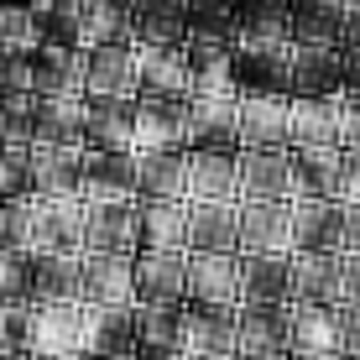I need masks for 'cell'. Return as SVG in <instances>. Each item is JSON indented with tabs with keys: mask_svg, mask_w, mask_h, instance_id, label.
Segmentation results:
<instances>
[{
	"mask_svg": "<svg viewBox=\"0 0 360 360\" xmlns=\"http://www.w3.org/2000/svg\"><path fill=\"white\" fill-rule=\"evenodd\" d=\"M27 355H84L89 350V303L84 297H47L21 314Z\"/></svg>",
	"mask_w": 360,
	"mask_h": 360,
	"instance_id": "obj_1",
	"label": "cell"
},
{
	"mask_svg": "<svg viewBox=\"0 0 360 360\" xmlns=\"http://www.w3.org/2000/svg\"><path fill=\"white\" fill-rule=\"evenodd\" d=\"M292 198H240V256H292Z\"/></svg>",
	"mask_w": 360,
	"mask_h": 360,
	"instance_id": "obj_2",
	"label": "cell"
},
{
	"mask_svg": "<svg viewBox=\"0 0 360 360\" xmlns=\"http://www.w3.org/2000/svg\"><path fill=\"white\" fill-rule=\"evenodd\" d=\"M136 209H141V198H89L84 256H136V251H141Z\"/></svg>",
	"mask_w": 360,
	"mask_h": 360,
	"instance_id": "obj_3",
	"label": "cell"
},
{
	"mask_svg": "<svg viewBox=\"0 0 360 360\" xmlns=\"http://www.w3.org/2000/svg\"><path fill=\"white\" fill-rule=\"evenodd\" d=\"M136 152H188V99L172 94L136 99Z\"/></svg>",
	"mask_w": 360,
	"mask_h": 360,
	"instance_id": "obj_4",
	"label": "cell"
},
{
	"mask_svg": "<svg viewBox=\"0 0 360 360\" xmlns=\"http://www.w3.org/2000/svg\"><path fill=\"white\" fill-rule=\"evenodd\" d=\"M235 105H240V94H188V152L240 157Z\"/></svg>",
	"mask_w": 360,
	"mask_h": 360,
	"instance_id": "obj_5",
	"label": "cell"
},
{
	"mask_svg": "<svg viewBox=\"0 0 360 360\" xmlns=\"http://www.w3.org/2000/svg\"><path fill=\"white\" fill-rule=\"evenodd\" d=\"M84 89H89V99H141L136 42L89 47V58H84Z\"/></svg>",
	"mask_w": 360,
	"mask_h": 360,
	"instance_id": "obj_6",
	"label": "cell"
},
{
	"mask_svg": "<svg viewBox=\"0 0 360 360\" xmlns=\"http://www.w3.org/2000/svg\"><path fill=\"white\" fill-rule=\"evenodd\" d=\"M188 303L240 308V251H188Z\"/></svg>",
	"mask_w": 360,
	"mask_h": 360,
	"instance_id": "obj_7",
	"label": "cell"
},
{
	"mask_svg": "<svg viewBox=\"0 0 360 360\" xmlns=\"http://www.w3.org/2000/svg\"><path fill=\"white\" fill-rule=\"evenodd\" d=\"M288 277H292L297 303L345 308V262L334 251H292L288 256Z\"/></svg>",
	"mask_w": 360,
	"mask_h": 360,
	"instance_id": "obj_8",
	"label": "cell"
},
{
	"mask_svg": "<svg viewBox=\"0 0 360 360\" xmlns=\"http://www.w3.org/2000/svg\"><path fill=\"white\" fill-rule=\"evenodd\" d=\"M288 110H292V94H240V105H235L240 152L288 146Z\"/></svg>",
	"mask_w": 360,
	"mask_h": 360,
	"instance_id": "obj_9",
	"label": "cell"
},
{
	"mask_svg": "<svg viewBox=\"0 0 360 360\" xmlns=\"http://www.w3.org/2000/svg\"><path fill=\"white\" fill-rule=\"evenodd\" d=\"M240 350V324L235 308H204V303H183V355H235Z\"/></svg>",
	"mask_w": 360,
	"mask_h": 360,
	"instance_id": "obj_10",
	"label": "cell"
},
{
	"mask_svg": "<svg viewBox=\"0 0 360 360\" xmlns=\"http://www.w3.org/2000/svg\"><path fill=\"white\" fill-rule=\"evenodd\" d=\"M288 308H271V303H240L235 308V324H240V350H235V360L292 355L288 350Z\"/></svg>",
	"mask_w": 360,
	"mask_h": 360,
	"instance_id": "obj_11",
	"label": "cell"
},
{
	"mask_svg": "<svg viewBox=\"0 0 360 360\" xmlns=\"http://www.w3.org/2000/svg\"><path fill=\"white\" fill-rule=\"evenodd\" d=\"M136 303H188V251H136Z\"/></svg>",
	"mask_w": 360,
	"mask_h": 360,
	"instance_id": "obj_12",
	"label": "cell"
},
{
	"mask_svg": "<svg viewBox=\"0 0 360 360\" xmlns=\"http://www.w3.org/2000/svg\"><path fill=\"white\" fill-rule=\"evenodd\" d=\"M292 240H297V251L345 256V204H334V198H292Z\"/></svg>",
	"mask_w": 360,
	"mask_h": 360,
	"instance_id": "obj_13",
	"label": "cell"
},
{
	"mask_svg": "<svg viewBox=\"0 0 360 360\" xmlns=\"http://www.w3.org/2000/svg\"><path fill=\"white\" fill-rule=\"evenodd\" d=\"M288 146H345V94H334V99H292Z\"/></svg>",
	"mask_w": 360,
	"mask_h": 360,
	"instance_id": "obj_14",
	"label": "cell"
},
{
	"mask_svg": "<svg viewBox=\"0 0 360 360\" xmlns=\"http://www.w3.org/2000/svg\"><path fill=\"white\" fill-rule=\"evenodd\" d=\"M340 314L345 308L324 303H297L288 308V350L292 355H345L340 350Z\"/></svg>",
	"mask_w": 360,
	"mask_h": 360,
	"instance_id": "obj_15",
	"label": "cell"
},
{
	"mask_svg": "<svg viewBox=\"0 0 360 360\" xmlns=\"http://www.w3.org/2000/svg\"><path fill=\"white\" fill-rule=\"evenodd\" d=\"M84 303L136 308V256H84Z\"/></svg>",
	"mask_w": 360,
	"mask_h": 360,
	"instance_id": "obj_16",
	"label": "cell"
},
{
	"mask_svg": "<svg viewBox=\"0 0 360 360\" xmlns=\"http://www.w3.org/2000/svg\"><path fill=\"white\" fill-rule=\"evenodd\" d=\"M84 146L89 152H136V99H89Z\"/></svg>",
	"mask_w": 360,
	"mask_h": 360,
	"instance_id": "obj_17",
	"label": "cell"
},
{
	"mask_svg": "<svg viewBox=\"0 0 360 360\" xmlns=\"http://www.w3.org/2000/svg\"><path fill=\"white\" fill-rule=\"evenodd\" d=\"M136 235L141 251H188V198H141Z\"/></svg>",
	"mask_w": 360,
	"mask_h": 360,
	"instance_id": "obj_18",
	"label": "cell"
},
{
	"mask_svg": "<svg viewBox=\"0 0 360 360\" xmlns=\"http://www.w3.org/2000/svg\"><path fill=\"white\" fill-rule=\"evenodd\" d=\"M240 198H292V146L240 152Z\"/></svg>",
	"mask_w": 360,
	"mask_h": 360,
	"instance_id": "obj_19",
	"label": "cell"
},
{
	"mask_svg": "<svg viewBox=\"0 0 360 360\" xmlns=\"http://www.w3.org/2000/svg\"><path fill=\"white\" fill-rule=\"evenodd\" d=\"M345 94L340 47H292V99H334Z\"/></svg>",
	"mask_w": 360,
	"mask_h": 360,
	"instance_id": "obj_20",
	"label": "cell"
},
{
	"mask_svg": "<svg viewBox=\"0 0 360 360\" xmlns=\"http://www.w3.org/2000/svg\"><path fill=\"white\" fill-rule=\"evenodd\" d=\"M240 198V157L188 152V204H235Z\"/></svg>",
	"mask_w": 360,
	"mask_h": 360,
	"instance_id": "obj_21",
	"label": "cell"
},
{
	"mask_svg": "<svg viewBox=\"0 0 360 360\" xmlns=\"http://www.w3.org/2000/svg\"><path fill=\"white\" fill-rule=\"evenodd\" d=\"M288 37L292 47H340L345 0H288Z\"/></svg>",
	"mask_w": 360,
	"mask_h": 360,
	"instance_id": "obj_22",
	"label": "cell"
},
{
	"mask_svg": "<svg viewBox=\"0 0 360 360\" xmlns=\"http://www.w3.org/2000/svg\"><path fill=\"white\" fill-rule=\"evenodd\" d=\"M84 198H136V152H89L79 167Z\"/></svg>",
	"mask_w": 360,
	"mask_h": 360,
	"instance_id": "obj_23",
	"label": "cell"
},
{
	"mask_svg": "<svg viewBox=\"0 0 360 360\" xmlns=\"http://www.w3.org/2000/svg\"><path fill=\"white\" fill-rule=\"evenodd\" d=\"M345 146H292V198H334L340 204Z\"/></svg>",
	"mask_w": 360,
	"mask_h": 360,
	"instance_id": "obj_24",
	"label": "cell"
},
{
	"mask_svg": "<svg viewBox=\"0 0 360 360\" xmlns=\"http://www.w3.org/2000/svg\"><path fill=\"white\" fill-rule=\"evenodd\" d=\"M188 251H240V198L188 204Z\"/></svg>",
	"mask_w": 360,
	"mask_h": 360,
	"instance_id": "obj_25",
	"label": "cell"
},
{
	"mask_svg": "<svg viewBox=\"0 0 360 360\" xmlns=\"http://www.w3.org/2000/svg\"><path fill=\"white\" fill-rule=\"evenodd\" d=\"M183 355V303H136V360Z\"/></svg>",
	"mask_w": 360,
	"mask_h": 360,
	"instance_id": "obj_26",
	"label": "cell"
},
{
	"mask_svg": "<svg viewBox=\"0 0 360 360\" xmlns=\"http://www.w3.org/2000/svg\"><path fill=\"white\" fill-rule=\"evenodd\" d=\"M136 68H141V94H172V99L193 94L183 47H136Z\"/></svg>",
	"mask_w": 360,
	"mask_h": 360,
	"instance_id": "obj_27",
	"label": "cell"
},
{
	"mask_svg": "<svg viewBox=\"0 0 360 360\" xmlns=\"http://www.w3.org/2000/svg\"><path fill=\"white\" fill-rule=\"evenodd\" d=\"M136 198H188V152H136Z\"/></svg>",
	"mask_w": 360,
	"mask_h": 360,
	"instance_id": "obj_28",
	"label": "cell"
},
{
	"mask_svg": "<svg viewBox=\"0 0 360 360\" xmlns=\"http://www.w3.org/2000/svg\"><path fill=\"white\" fill-rule=\"evenodd\" d=\"M240 303L288 308V303H292L288 256H240Z\"/></svg>",
	"mask_w": 360,
	"mask_h": 360,
	"instance_id": "obj_29",
	"label": "cell"
},
{
	"mask_svg": "<svg viewBox=\"0 0 360 360\" xmlns=\"http://www.w3.org/2000/svg\"><path fill=\"white\" fill-rule=\"evenodd\" d=\"M94 355L136 360V308H94L89 303V350H84V360H94Z\"/></svg>",
	"mask_w": 360,
	"mask_h": 360,
	"instance_id": "obj_30",
	"label": "cell"
},
{
	"mask_svg": "<svg viewBox=\"0 0 360 360\" xmlns=\"http://www.w3.org/2000/svg\"><path fill=\"white\" fill-rule=\"evenodd\" d=\"M340 204H360V152L340 157Z\"/></svg>",
	"mask_w": 360,
	"mask_h": 360,
	"instance_id": "obj_31",
	"label": "cell"
},
{
	"mask_svg": "<svg viewBox=\"0 0 360 360\" xmlns=\"http://www.w3.org/2000/svg\"><path fill=\"white\" fill-rule=\"evenodd\" d=\"M340 350L360 355V303H345V314H340Z\"/></svg>",
	"mask_w": 360,
	"mask_h": 360,
	"instance_id": "obj_32",
	"label": "cell"
},
{
	"mask_svg": "<svg viewBox=\"0 0 360 360\" xmlns=\"http://www.w3.org/2000/svg\"><path fill=\"white\" fill-rule=\"evenodd\" d=\"M345 152H360V99L345 94Z\"/></svg>",
	"mask_w": 360,
	"mask_h": 360,
	"instance_id": "obj_33",
	"label": "cell"
},
{
	"mask_svg": "<svg viewBox=\"0 0 360 360\" xmlns=\"http://www.w3.org/2000/svg\"><path fill=\"white\" fill-rule=\"evenodd\" d=\"M345 303H360V251H345Z\"/></svg>",
	"mask_w": 360,
	"mask_h": 360,
	"instance_id": "obj_34",
	"label": "cell"
},
{
	"mask_svg": "<svg viewBox=\"0 0 360 360\" xmlns=\"http://www.w3.org/2000/svg\"><path fill=\"white\" fill-rule=\"evenodd\" d=\"M340 58H345V94L360 99V47H340Z\"/></svg>",
	"mask_w": 360,
	"mask_h": 360,
	"instance_id": "obj_35",
	"label": "cell"
},
{
	"mask_svg": "<svg viewBox=\"0 0 360 360\" xmlns=\"http://www.w3.org/2000/svg\"><path fill=\"white\" fill-rule=\"evenodd\" d=\"M345 251H360V204H345Z\"/></svg>",
	"mask_w": 360,
	"mask_h": 360,
	"instance_id": "obj_36",
	"label": "cell"
},
{
	"mask_svg": "<svg viewBox=\"0 0 360 360\" xmlns=\"http://www.w3.org/2000/svg\"><path fill=\"white\" fill-rule=\"evenodd\" d=\"M27 360H84V355H27Z\"/></svg>",
	"mask_w": 360,
	"mask_h": 360,
	"instance_id": "obj_37",
	"label": "cell"
},
{
	"mask_svg": "<svg viewBox=\"0 0 360 360\" xmlns=\"http://www.w3.org/2000/svg\"><path fill=\"white\" fill-rule=\"evenodd\" d=\"M292 360H345V355H292Z\"/></svg>",
	"mask_w": 360,
	"mask_h": 360,
	"instance_id": "obj_38",
	"label": "cell"
},
{
	"mask_svg": "<svg viewBox=\"0 0 360 360\" xmlns=\"http://www.w3.org/2000/svg\"><path fill=\"white\" fill-rule=\"evenodd\" d=\"M183 360H188V355H183ZM198 360H235V355H198Z\"/></svg>",
	"mask_w": 360,
	"mask_h": 360,
	"instance_id": "obj_39",
	"label": "cell"
},
{
	"mask_svg": "<svg viewBox=\"0 0 360 360\" xmlns=\"http://www.w3.org/2000/svg\"><path fill=\"white\" fill-rule=\"evenodd\" d=\"M141 360H183V355H141Z\"/></svg>",
	"mask_w": 360,
	"mask_h": 360,
	"instance_id": "obj_40",
	"label": "cell"
},
{
	"mask_svg": "<svg viewBox=\"0 0 360 360\" xmlns=\"http://www.w3.org/2000/svg\"><path fill=\"white\" fill-rule=\"evenodd\" d=\"M94 360H126V355H94Z\"/></svg>",
	"mask_w": 360,
	"mask_h": 360,
	"instance_id": "obj_41",
	"label": "cell"
},
{
	"mask_svg": "<svg viewBox=\"0 0 360 360\" xmlns=\"http://www.w3.org/2000/svg\"><path fill=\"white\" fill-rule=\"evenodd\" d=\"M345 6H360V0H345Z\"/></svg>",
	"mask_w": 360,
	"mask_h": 360,
	"instance_id": "obj_42",
	"label": "cell"
},
{
	"mask_svg": "<svg viewBox=\"0 0 360 360\" xmlns=\"http://www.w3.org/2000/svg\"><path fill=\"white\" fill-rule=\"evenodd\" d=\"M277 360H292V355H277Z\"/></svg>",
	"mask_w": 360,
	"mask_h": 360,
	"instance_id": "obj_43",
	"label": "cell"
},
{
	"mask_svg": "<svg viewBox=\"0 0 360 360\" xmlns=\"http://www.w3.org/2000/svg\"><path fill=\"white\" fill-rule=\"evenodd\" d=\"M345 360H360V355H345Z\"/></svg>",
	"mask_w": 360,
	"mask_h": 360,
	"instance_id": "obj_44",
	"label": "cell"
}]
</instances>
